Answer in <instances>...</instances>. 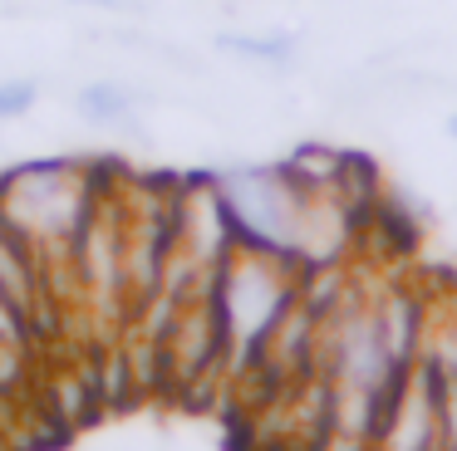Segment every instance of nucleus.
<instances>
[{"instance_id": "4", "label": "nucleus", "mask_w": 457, "mask_h": 451, "mask_svg": "<svg viewBox=\"0 0 457 451\" xmlns=\"http://www.w3.org/2000/svg\"><path fill=\"white\" fill-rule=\"evenodd\" d=\"M40 98V78H0V123L25 118Z\"/></svg>"}, {"instance_id": "2", "label": "nucleus", "mask_w": 457, "mask_h": 451, "mask_svg": "<svg viewBox=\"0 0 457 451\" xmlns=\"http://www.w3.org/2000/svg\"><path fill=\"white\" fill-rule=\"evenodd\" d=\"M143 98L133 94L129 84H119V78H99V84H84L79 94H74V108H79L89 123H104V127H138L133 123V108H138Z\"/></svg>"}, {"instance_id": "1", "label": "nucleus", "mask_w": 457, "mask_h": 451, "mask_svg": "<svg viewBox=\"0 0 457 451\" xmlns=\"http://www.w3.org/2000/svg\"><path fill=\"white\" fill-rule=\"evenodd\" d=\"M94 201H99V176L70 157L25 162L0 176V216L35 255L40 245H74Z\"/></svg>"}, {"instance_id": "3", "label": "nucleus", "mask_w": 457, "mask_h": 451, "mask_svg": "<svg viewBox=\"0 0 457 451\" xmlns=\"http://www.w3.org/2000/svg\"><path fill=\"white\" fill-rule=\"evenodd\" d=\"M217 49L246 59H266V64H286L295 54V35H217Z\"/></svg>"}]
</instances>
